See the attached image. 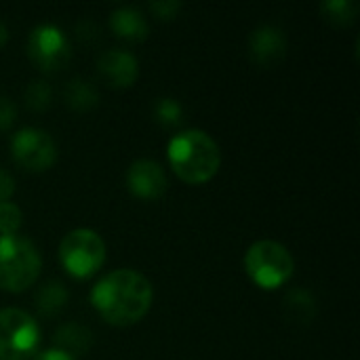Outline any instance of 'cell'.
Masks as SVG:
<instances>
[{"label": "cell", "instance_id": "6da1fadb", "mask_svg": "<svg viewBox=\"0 0 360 360\" xmlns=\"http://www.w3.org/2000/svg\"><path fill=\"white\" fill-rule=\"evenodd\" d=\"M89 297L103 321L116 327H129L150 312L154 289L137 270L120 268L97 281Z\"/></svg>", "mask_w": 360, "mask_h": 360}, {"label": "cell", "instance_id": "4fadbf2b", "mask_svg": "<svg viewBox=\"0 0 360 360\" xmlns=\"http://www.w3.org/2000/svg\"><path fill=\"white\" fill-rule=\"evenodd\" d=\"M91 346H93V333L78 323L61 325L53 335V348H57L74 359L84 354Z\"/></svg>", "mask_w": 360, "mask_h": 360}, {"label": "cell", "instance_id": "9c48e42d", "mask_svg": "<svg viewBox=\"0 0 360 360\" xmlns=\"http://www.w3.org/2000/svg\"><path fill=\"white\" fill-rule=\"evenodd\" d=\"M127 186L131 194L143 200L160 198L167 190V175L160 162L150 158L135 160L127 171Z\"/></svg>", "mask_w": 360, "mask_h": 360}, {"label": "cell", "instance_id": "d6986e66", "mask_svg": "<svg viewBox=\"0 0 360 360\" xmlns=\"http://www.w3.org/2000/svg\"><path fill=\"white\" fill-rule=\"evenodd\" d=\"M154 116L160 124L165 127H173V124H179L181 118H184V108L177 99L173 97H160L156 99L154 103Z\"/></svg>", "mask_w": 360, "mask_h": 360}, {"label": "cell", "instance_id": "9a60e30c", "mask_svg": "<svg viewBox=\"0 0 360 360\" xmlns=\"http://www.w3.org/2000/svg\"><path fill=\"white\" fill-rule=\"evenodd\" d=\"M63 99H65V103H68L72 110L86 112V110H91V108L97 105L99 93H97V86H95L91 80L76 76V78L68 80L65 91H63Z\"/></svg>", "mask_w": 360, "mask_h": 360}, {"label": "cell", "instance_id": "5bb4252c", "mask_svg": "<svg viewBox=\"0 0 360 360\" xmlns=\"http://www.w3.org/2000/svg\"><path fill=\"white\" fill-rule=\"evenodd\" d=\"M34 302L42 316H55L68 304V289L61 281H46L38 287Z\"/></svg>", "mask_w": 360, "mask_h": 360}, {"label": "cell", "instance_id": "7402d4cb", "mask_svg": "<svg viewBox=\"0 0 360 360\" xmlns=\"http://www.w3.org/2000/svg\"><path fill=\"white\" fill-rule=\"evenodd\" d=\"M17 118V108L13 103L11 97H2L0 95V131L8 129Z\"/></svg>", "mask_w": 360, "mask_h": 360}, {"label": "cell", "instance_id": "cb8c5ba5", "mask_svg": "<svg viewBox=\"0 0 360 360\" xmlns=\"http://www.w3.org/2000/svg\"><path fill=\"white\" fill-rule=\"evenodd\" d=\"M34 360H76L74 356L57 350V348H49V350H42V352H36Z\"/></svg>", "mask_w": 360, "mask_h": 360}, {"label": "cell", "instance_id": "603a6c76", "mask_svg": "<svg viewBox=\"0 0 360 360\" xmlns=\"http://www.w3.org/2000/svg\"><path fill=\"white\" fill-rule=\"evenodd\" d=\"M15 194V179L8 171L0 169V202H8Z\"/></svg>", "mask_w": 360, "mask_h": 360}, {"label": "cell", "instance_id": "7c38bea8", "mask_svg": "<svg viewBox=\"0 0 360 360\" xmlns=\"http://www.w3.org/2000/svg\"><path fill=\"white\" fill-rule=\"evenodd\" d=\"M110 27L116 32V36L129 40V42H141L146 40L150 27L143 17V13L135 6H118L110 15Z\"/></svg>", "mask_w": 360, "mask_h": 360}, {"label": "cell", "instance_id": "ac0fdd59", "mask_svg": "<svg viewBox=\"0 0 360 360\" xmlns=\"http://www.w3.org/2000/svg\"><path fill=\"white\" fill-rule=\"evenodd\" d=\"M51 95H53L51 84H49L46 80H40V78L32 80V82L27 84L25 93H23V97H25V105H27L30 110H36V112H40V110H46V108H49V103H51Z\"/></svg>", "mask_w": 360, "mask_h": 360}, {"label": "cell", "instance_id": "277c9868", "mask_svg": "<svg viewBox=\"0 0 360 360\" xmlns=\"http://www.w3.org/2000/svg\"><path fill=\"white\" fill-rule=\"evenodd\" d=\"M245 272L257 287L272 291L289 283L295 272V259L285 245L257 240L245 253Z\"/></svg>", "mask_w": 360, "mask_h": 360}, {"label": "cell", "instance_id": "7a4b0ae2", "mask_svg": "<svg viewBox=\"0 0 360 360\" xmlns=\"http://www.w3.org/2000/svg\"><path fill=\"white\" fill-rule=\"evenodd\" d=\"M167 156L175 175L192 186L213 179L221 165L217 141L200 129H186L171 137Z\"/></svg>", "mask_w": 360, "mask_h": 360}, {"label": "cell", "instance_id": "d4e9b609", "mask_svg": "<svg viewBox=\"0 0 360 360\" xmlns=\"http://www.w3.org/2000/svg\"><path fill=\"white\" fill-rule=\"evenodd\" d=\"M8 40V27L4 23H0V46Z\"/></svg>", "mask_w": 360, "mask_h": 360}, {"label": "cell", "instance_id": "ba28073f", "mask_svg": "<svg viewBox=\"0 0 360 360\" xmlns=\"http://www.w3.org/2000/svg\"><path fill=\"white\" fill-rule=\"evenodd\" d=\"M11 152L17 165L30 171H46L57 160V143L44 129L25 127L11 139Z\"/></svg>", "mask_w": 360, "mask_h": 360}, {"label": "cell", "instance_id": "5b68a950", "mask_svg": "<svg viewBox=\"0 0 360 360\" xmlns=\"http://www.w3.org/2000/svg\"><path fill=\"white\" fill-rule=\"evenodd\" d=\"M108 247L103 238L91 228H76L68 232L59 245V262L74 278H89L105 264Z\"/></svg>", "mask_w": 360, "mask_h": 360}, {"label": "cell", "instance_id": "44dd1931", "mask_svg": "<svg viewBox=\"0 0 360 360\" xmlns=\"http://www.w3.org/2000/svg\"><path fill=\"white\" fill-rule=\"evenodd\" d=\"M181 6L184 4L179 0H158V2H152L150 4V11L154 15H158L160 19H173L179 13Z\"/></svg>", "mask_w": 360, "mask_h": 360}, {"label": "cell", "instance_id": "8fae6325", "mask_svg": "<svg viewBox=\"0 0 360 360\" xmlns=\"http://www.w3.org/2000/svg\"><path fill=\"white\" fill-rule=\"evenodd\" d=\"M97 70L103 76V80H108L112 86H131L137 76H139V61L133 53L122 51V49H112L105 51L99 61H97Z\"/></svg>", "mask_w": 360, "mask_h": 360}, {"label": "cell", "instance_id": "3957f363", "mask_svg": "<svg viewBox=\"0 0 360 360\" xmlns=\"http://www.w3.org/2000/svg\"><path fill=\"white\" fill-rule=\"evenodd\" d=\"M42 268V257L36 245L17 234L0 236V289L21 293L32 287Z\"/></svg>", "mask_w": 360, "mask_h": 360}, {"label": "cell", "instance_id": "2e32d148", "mask_svg": "<svg viewBox=\"0 0 360 360\" xmlns=\"http://www.w3.org/2000/svg\"><path fill=\"white\" fill-rule=\"evenodd\" d=\"M285 314L289 321L293 323H312V319L316 316V300L312 293H308L306 289H293L287 293L285 302H283Z\"/></svg>", "mask_w": 360, "mask_h": 360}, {"label": "cell", "instance_id": "30bf717a", "mask_svg": "<svg viewBox=\"0 0 360 360\" xmlns=\"http://www.w3.org/2000/svg\"><path fill=\"white\" fill-rule=\"evenodd\" d=\"M249 53L257 65L272 68L287 55V36L276 25H259L251 32Z\"/></svg>", "mask_w": 360, "mask_h": 360}, {"label": "cell", "instance_id": "52a82bcc", "mask_svg": "<svg viewBox=\"0 0 360 360\" xmlns=\"http://www.w3.org/2000/svg\"><path fill=\"white\" fill-rule=\"evenodd\" d=\"M27 55L42 72H57L70 61L72 49L61 27L53 23H40L30 32Z\"/></svg>", "mask_w": 360, "mask_h": 360}, {"label": "cell", "instance_id": "e0dca14e", "mask_svg": "<svg viewBox=\"0 0 360 360\" xmlns=\"http://www.w3.org/2000/svg\"><path fill=\"white\" fill-rule=\"evenodd\" d=\"M321 13L335 25H350L359 15V4L354 0H325L321 2Z\"/></svg>", "mask_w": 360, "mask_h": 360}, {"label": "cell", "instance_id": "8992f818", "mask_svg": "<svg viewBox=\"0 0 360 360\" xmlns=\"http://www.w3.org/2000/svg\"><path fill=\"white\" fill-rule=\"evenodd\" d=\"M38 346L40 327L32 314L17 308L0 310V360H27Z\"/></svg>", "mask_w": 360, "mask_h": 360}, {"label": "cell", "instance_id": "ffe728a7", "mask_svg": "<svg viewBox=\"0 0 360 360\" xmlns=\"http://www.w3.org/2000/svg\"><path fill=\"white\" fill-rule=\"evenodd\" d=\"M23 213L15 202H0V236L4 234H17L21 228Z\"/></svg>", "mask_w": 360, "mask_h": 360}]
</instances>
